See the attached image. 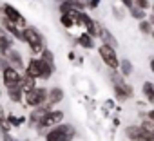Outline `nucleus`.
Here are the masks:
<instances>
[{
    "label": "nucleus",
    "mask_w": 154,
    "mask_h": 141,
    "mask_svg": "<svg viewBox=\"0 0 154 141\" xmlns=\"http://www.w3.org/2000/svg\"><path fill=\"white\" fill-rule=\"evenodd\" d=\"M111 83H112V89H114V96L118 101H125L129 98H132L134 94V89L125 82V78L122 74H118L116 70H111Z\"/></svg>",
    "instance_id": "obj_1"
},
{
    "label": "nucleus",
    "mask_w": 154,
    "mask_h": 141,
    "mask_svg": "<svg viewBox=\"0 0 154 141\" xmlns=\"http://www.w3.org/2000/svg\"><path fill=\"white\" fill-rule=\"evenodd\" d=\"M53 70H54V69L40 58V60H31V62H29V65H27V69H26V74H29V76L35 78V80H36V78L47 80V78L51 76Z\"/></svg>",
    "instance_id": "obj_2"
},
{
    "label": "nucleus",
    "mask_w": 154,
    "mask_h": 141,
    "mask_svg": "<svg viewBox=\"0 0 154 141\" xmlns=\"http://www.w3.org/2000/svg\"><path fill=\"white\" fill-rule=\"evenodd\" d=\"M98 54H100L102 62H103L111 70H120V63H122V60L118 58V52H116L114 47L102 44V45L98 47Z\"/></svg>",
    "instance_id": "obj_3"
},
{
    "label": "nucleus",
    "mask_w": 154,
    "mask_h": 141,
    "mask_svg": "<svg viewBox=\"0 0 154 141\" xmlns=\"http://www.w3.org/2000/svg\"><path fill=\"white\" fill-rule=\"evenodd\" d=\"M74 137V128L71 125H58L47 132L45 141H72Z\"/></svg>",
    "instance_id": "obj_4"
},
{
    "label": "nucleus",
    "mask_w": 154,
    "mask_h": 141,
    "mask_svg": "<svg viewBox=\"0 0 154 141\" xmlns=\"http://www.w3.org/2000/svg\"><path fill=\"white\" fill-rule=\"evenodd\" d=\"M22 40H26V42L29 44V47H31L35 52H44V42H42V36L38 34L36 29H33V27L24 29Z\"/></svg>",
    "instance_id": "obj_5"
},
{
    "label": "nucleus",
    "mask_w": 154,
    "mask_h": 141,
    "mask_svg": "<svg viewBox=\"0 0 154 141\" xmlns=\"http://www.w3.org/2000/svg\"><path fill=\"white\" fill-rule=\"evenodd\" d=\"M47 98H49V92L45 89H42V87H36L35 91H31L29 94H26V101L31 107H42V103Z\"/></svg>",
    "instance_id": "obj_6"
},
{
    "label": "nucleus",
    "mask_w": 154,
    "mask_h": 141,
    "mask_svg": "<svg viewBox=\"0 0 154 141\" xmlns=\"http://www.w3.org/2000/svg\"><path fill=\"white\" fill-rule=\"evenodd\" d=\"M62 119H63V112L62 110H49L44 118H42V121L38 123L40 127H53L54 128V125L58 127V125H62Z\"/></svg>",
    "instance_id": "obj_7"
},
{
    "label": "nucleus",
    "mask_w": 154,
    "mask_h": 141,
    "mask_svg": "<svg viewBox=\"0 0 154 141\" xmlns=\"http://www.w3.org/2000/svg\"><path fill=\"white\" fill-rule=\"evenodd\" d=\"M4 83H6L8 89L20 87V83H22V76L17 73L13 67H6V69H4Z\"/></svg>",
    "instance_id": "obj_8"
},
{
    "label": "nucleus",
    "mask_w": 154,
    "mask_h": 141,
    "mask_svg": "<svg viewBox=\"0 0 154 141\" xmlns=\"http://www.w3.org/2000/svg\"><path fill=\"white\" fill-rule=\"evenodd\" d=\"M4 13H6V18L11 20L13 24H17L18 27L24 26V18H22V15H20L15 8H11V6H4Z\"/></svg>",
    "instance_id": "obj_9"
},
{
    "label": "nucleus",
    "mask_w": 154,
    "mask_h": 141,
    "mask_svg": "<svg viewBox=\"0 0 154 141\" xmlns=\"http://www.w3.org/2000/svg\"><path fill=\"white\" fill-rule=\"evenodd\" d=\"M141 94L147 103L154 105V82H143L141 83Z\"/></svg>",
    "instance_id": "obj_10"
},
{
    "label": "nucleus",
    "mask_w": 154,
    "mask_h": 141,
    "mask_svg": "<svg viewBox=\"0 0 154 141\" xmlns=\"http://www.w3.org/2000/svg\"><path fill=\"white\" fill-rule=\"evenodd\" d=\"M11 47V36L4 31V29H0V52L2 54H9V49Z\"/></svg>",
    "instance_id": "obj_11"
},
{
    "label": "nucleus",
    "mask_w": 154,
    "mask_h": 141,
    "mask_svg": "<svg viewBox=\"0 0 154 141\" xmlns=\"http://www.w3.org/2000/svg\"><path fill=\"white\" fill-rule=\"evenodd\" d=\"M100 38L103 40V44H105V45H111V47H114V49L118 47V42H116V38L112 36V33H111L109 29H105V27H103V29H102Z\"/></svg>",
    "instance_id": "obj_12"
},
{
    "label": "nucleus",
    "mask_w": 154,
    "mask_h": 141,
    "mask_svg": "<svg viewBox=\"0 0 154 141\" xmlns=\"http://www.w3.org/2000/svg\"><path fill=\"white\" fill-rule=\"evenodd\" d=\"M132 73H134L132 62H131V60H122V63H120V74H122L123 78H129Z\"/></svg>",
    "instance_id": "obj_13"
},
{
    "label": "nucleus",
    "mask_w": 154,
    "mask_h": 141,
    "mask_svg": "<svg viewBox=\"0 0 154 141\" xmlns=\"http://www.w3.org/2000/svg\"><path fill=\"white\" fill-rule=\"evenodd\" d=\"M78 44L84 47V49H93L94 47V38L89 34V33H82L78 36Z\"/></svg>",
    "instance_id": "obj_14"
},
{
    "label": "nucleus",
    "mask_w": 154,
    "mask_h": 141,
    "mask_svg": "<svg viewBox=\"0 0 154 141\" xmlns=\"http://www.w3.org/2000/svg\"><path fill=\"white\" fill-rule=\"evenodd\" d=\"M49 103L51 105H54V103H60L62 100H63V91L60 89V87H54V89H51L49 91Z\"/></svg>",
    "instance_id": "obj_15"
},
{
    "label": "nucleus",
    "mask_w": 154,
    "mask_h": 141,
    "mask_svg": "<svg viewBox=\"0 0 154 141\" xmlns=\"http://www.w3.org/2000/svg\"><path fill=\"white\" fill-rule=\"evenodd\" d=\"M129 15H131L134 20H138V22H143V20H147V18H149V16H147V11L140 9L138 6H132V8L129 9Z\"/></svg>",
    "instance_id": "obj_16"
},
{
    "label": "nucleus",
    "mask_w": 154,
    "mask_h": 141,
    "mask_svg": "<svg viewBox=\"0 0 154 141\" xmlns=\"http://www.w3.org/2000/svg\"><path fill=\"white\" fill-rule=\"evenodd\" d=\"M138 31H140L143 36H152L154 27H152V24H150L149 18H147V20H143V22H138Z\"/></svg>",
    "instance_id": "obj_17"
},
{
    "label": "nucleus",
    "mask_w": 154,
    "mask_h": 141,
    "mask_svg": "<svg viewBox=\"0 0 154 141\" xmlns=\"http://www.w3.org/2000/svg\"><path fill=\"white\" fill-rule=\"evenodd\" d=\"M20 87H22V91L26 92V94H29L31 91H35L36 87H35V78H31L29 74H26L24 78H22V83H20Z\"/></svg>",
    "instance_id": "obj_18"
},
{
    "label": "nucleus",
    "mask_w": 154,
    "mask_h": 141,
    "mask_svg": "<svg viewBox=\"0 0 154 141\" xmlns=\"http://www.w3.org/2000/svg\"><path fill=\"white\" fill-rule=\"evenodd\" d=\"M0 128H2V134L9 132V121H8V116L2 107H0Z\"/></svg>",
    "instance_id": "obj_19"
},
{
    "label": "nucleus",
    "mask_w": 154,
    "mask_h": 141,
    "mask_svg": "<svg viewBox=\"0 0 154 141\" xmlns=\"http://www.w3.org/2000/svg\"><path fill=\"white\" fill-rule=\"evenodd\" d=\"M22 87H13V89H9V98L13 100V101H20L22 100Z\"/></svg>",
    "instance_id": "obj_20"
},
{
    "label": "nucleus",
    "mask_w": 154,
    "mask_h": 141,
    "mask_svg": "<svg viewBox=\"0 0 154 141\" xmlns=\"http://www.w3.org/2000/svg\"><path fill=\"white\" fill-rule=\"evenodd\" d=\"M42 60H44L45 63H49V65L54 69V56H53V52H51L49 49H44V52H42Z\"/></svg>",
    "instance_id": "obj_21"
},
{
    "label": "nucleus",
    "mask_w": 154,
    "mask_h": 141,
    "mask_svg": "<svg viewBox=\"0 0 154 141\" xmlns=\"http://www.w3.org/2000/svg\"><path fill=\"white\" fill-rule=\"evenodd\" d=\"M60 22H62V26L63 27H72V26H76V22H74V18L71 16V15H62V18H60Z\"/></svg>",
    "instance_id": "obj_22"
},
{
    "label": "nucleus",
    "mask_w": 154,
    "mask_h": 141,
    "mask_svg": "<svg viewBox=\"0 0 154 141\" xmlns=\"http://www.w3.org/2000/svg\"><path fill=\"white\" fill-rule=\"evenodd\" d=\"M9 62H13L17 67H22L24 63H22V58H20V54L17 52V51H9Z\"/></svg>",
    "instance_id": "obj_23"
},
{
    "label": "nucleus",
    "mask_w": 154,
    "mask_h": 141,
    "mask_svg": "<svg viewBox=\"0 0 154 141\" xmlns=\"http://www.w3.org/2000/svg\"><path fill=\"white\" fill-rule=\"evenodd\" d=\"M132 2H134V6H138V8H140V9H143V11L150 9V6H152L150 0H132Z\"/></svg>",
    "instance_id": "obj_24"
},
{
    "label": "nucleus",
    "mask_w": 154,
    "mask_h": 141,
    "mask_svg": "<svg viewBox=\"0 0 154 141\" xmlns=\"http://www.w3.org/2000/svg\"><path fill=\"white\" fill-rule=\"evenodd\" d=\"M120 2H122V6H123V8H125L127 11H129V9H131V8L134 6V2H132V0H120Z\"/></svg>",
    "instance_id": "obj_25"
},
{
    "label": "nucleus",
    "mask_w": 154,
    "mask_h": 141,
    "mask_svg": "<svg viewBox=\"0 0 154 141\" xmlns=\"http://www.w3.org/2000/svg\"><path fill=\"white\" fill-rule=\"evenodd\" d=\"M100 2H102V0H89V9H96L98 6H100Z\"/></svg>",
    "instance_id": "obj_26"
},
{
    "label": "nucleus",
    "mask_w": 154,
    "mask_h": 141,
    "mask_svg": "<svg viewBox=\"0 0 154 141\" xmlns=\"http://www.w3.org/2000/svg\"><path fill=\"white\" fill-rule=\"evenodd\" d=\"M145 116H147L149 119H152V121H154V109H150V110H147V114H145Z\"/></svg>",
    "instance_id": "obj_27"
},
{
    "label": "nucleus",
    "mask_w": 154,
    "mask_h": 141,
    "mask_svg": "<svg viewBox=\"0 0 154 141\" xmlns=\"http://www.w3.org/2000/svg\"><path fill=\"white\" fill-rule=\"evenodd\" d=\"M114 15H116V16H120V20H122V16H123V11H122V9H116V8H114Z\"/></svg>",
    "instance_id": "obj_28"
},
{
    "label": "nucleus",
    "mask_w": 154,
    "mask_h": 141,
    "mask_svg": "<svg viewBox=\"0 0 154 141\" xmlns=\"http://www.w3.org/2000/svg\"><path fill=\"white\" fill-rule=\"evenodd\" d=\"M149 67H150V70H152V74H154V56L150 58V62H149Z\"/></svg>",
    "instance_id": "obj_29"
},
{
    "label": "nucleus",
    "mask_w": 154,
    "mask_h": 141,
    "mask_svg": "<svg viewBox=\"0 0 154 141\" xmlns=\"http://www.w3.org/2000/svg\"><path fill=\"white\" fill-rule=\"evenodd\" d=\"M150 15L154 16V2H152V6H150Z\"/></svg>",
    "instance_id": "obj_30"
},
{
    "label": "nucleus",
    "mask_w": 154,
    "mask_h": 141,
    "mask_svg": "<svg viewBox=\"0 0 154 141\" xmlns=\"http://www.w3.org/2000/svg\"><path fill=\"white\" fill-rule=\"evenodd\" d=\"M152 40H154V33H152Z\"/></svg>",
    "instance_id": "obj_31"
},
{
    "label": "nucleus",
    "mask_w": 154,
    "mask_h": 141,
    "mask_svg": "<svg viewBox=\"0 0 154 141\" xmlns=\"http://www.w3.org/2000/svg\"><path fill=\"white\" fill-rule=\"evenodd\" d=\"M60 2H65V0H60Z\"/></svg>",
    "instance_id": "obj_32"
}]
</instances>
